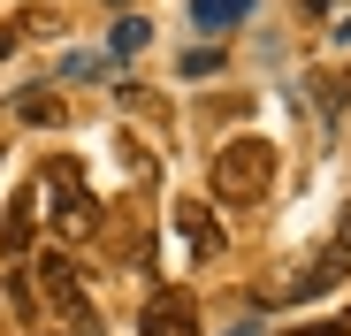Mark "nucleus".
<instances>
[{
	"mask_svg": "<svg viewBox=\"0 0 351 336\" xmlns=\"http://www.w3.org/2000/svg\"><path fill=\"white\" fill-rule=\"evenodd\" d=\"M275 138H260V130H237V138H221L214 145V160H206V184H214V199L221 206H260L267 191H275Z\"/></svg>",
	"mask_w": 351,
	"mask_h": 336,
	"instance_id": "obj_1",
	"label": "nucleus"
},
{
	"mask_svg": "<svg viewBox=\"0 0 351 336\" xmlns=\"http://www.w3.org/2000/svg\"><path fill=\"white\" fill-rule=\"evenodd\" d=\"M23 275H31V298H46V306H53V321H62L69 336H99L92 291H84V275H77V260H69V252H38Z\"/></svg>",
	"mask_w": 351,
	"mask_h": 336,
	"instance_id": "obj_2",
	"label": "nucleus"
},
{
	"mask_svg": "<svg viewBox=\"0 0 351 336\" xmlns=\"http://www.w3.org/2000/svg\"><path fill=\"white\" fill-rule=\"evenodd\" d=\"M46 184L62 191V206H53V230L62 237H92L99 214H92V191H84V168L77 160H46Z\"/></svg>",
	"mask_w": 351,
	"mask_h": 336,
	"instance_id": "obj_3",
	"label": "nucleus"
},
{
	"mask_svg": "<svg viewBox=\"0 0 351 336\" xmlns=\"http://www.w3.org/2000/svg\"><path fill=\"white\" fill-rule=\"evenodd\" d=\"M138 328H145V336H199V306H191V291H153V306H145Z\"/></svg>",
	"mask_w": 351,
	"mask_h": 336,
	"instance_id": "obj_4",
	"label": "nucleus"
},
{
	"mask_svg": "<svg viewBox=\"0 0 351 336\" xmlns=\"http://www.w3.org/2000/svg\"><path fill=\"white\" fill-rule=\"evenodd\" d=\"M343 275H351V252L328 245L321 260H306V275H290V283H282V298H290V306H298V298H321L328 283H343Z\"/></svg>",
	"mask_w": 351,
	"mask_h": 336,
	"instance_id": "obj_5",
	"label": "nucleus"
},
{
	"mask_svg": "<svg viewBox=\"0 0 351 336\" xmlns=\"http://www.w3.org/2000/svg\"><path fill=\"white\" fill-rule=\"evenodd\" d=\"M176 230H184V245H191L199 260H221V230H214V214H206L199 199H184V206H176Z\"/></svg>",
	"mask_w": 351,
	"mask_h": 336,
	"instance_id": "obj_6",
	"label": "nucleus"
},
{
	"mask_svg": "<svg viewBox=\"0 0 351 336\" xmlns=\"http://www.w3.org/2000/svg\"><path fill=\"white\" fill-rule=\"evenodd\" d=\"M260 8V0H191V31H206V38H221L229 23H245Z\"/></svg>",
	"mask_w": 351,
	"mask_h": 336,
	"instance_id": "obj_7",
	"label": "nucleus"
},
{
	"mask_svg": "<svg viewBox=\"0 0 351 336\" xmlns=\"http://www.w3.org/2000/svg\"><path fill=\"white\" fill-rule=\"evenodd\" d=\"M31 221H38V184H31L23 199H8V221H0V245H8V252H23V245H31Z\"/></svg>",
	"mask_w": 351,
	"mask_h": 336,
	"instance_id": "obj_8",
	"label": "nucleus"
},
{
	"mask_svg": "<svg viewBox=\"0 0 351 336\" xmlns=\"http://www.w3.org/2000/svg\"><path fill=\"white\" fill-rule=\"evenodd\" d=\"M145 38H153V23L145 16H123L107 31V62H130V53H145Z\"/></svg>",
	"mask_w": 351,
	"mask_h": 336,
	"instance_id": "obj_9",
	"label": "nucleus"
},
{
	"mask_svg": "<svg viewBox=\"0 0 351 336\" xmlns=\"http://www.w3.org/2000/svg\"><path fill=\"white\" fill-rule=\"evenodd\" d=\"M16 115H23V123H62V99H53V92H23Z\"/></svg>",
	"mask_w": 351,
	"mask_h": 336,
	"instance_id": "obj_10",
	"label": "nucleus"
},
{
	"mask_svg": "<svg viewBox=\"0 0 351 336\" xmlns=\"http://www.w3.org/2000/svg\"><path fill=\"white\" fill-rule=\"evenodd\" d=\"M99 69H107V53H69V62H62L69 84H77V77H99Z\"/></svg>",
	"mask_w": 351,
	"mask_h": 336,
	"instance_id": "obj_11",
	"label": "nucleus"
},
{
	"mask_svg": "<svg viewBox=\"0 0 351 336\" xmlns=\"http://www.w3.org/2000/svg\"><path fill=\"white\" fill-rule=\"evenodd\" d=\"M214 69H221V53H214V46H199V53H184V77H214Z\"/></svg>",
	"mask_w": 351,
	"mask_h": 336,
	"instance_id": "obj_12",
	"label": "nucleus"
},
{
	"mask_svg": "<svg viewBox=\"0 0 351 336\" xmlns=\"http://www.w3.org/2000/svg\"><path fill=\"white\" fill-rule=\"evenodd\" d=\"M290 336H351V321H313V328H290Z\"/></svg>",
	"mask_w": 351,
	"mask_h": 336,
	"instance_id": "obj_13",
	"label": "nucleus"
},
{
	"mask_svg": "<svg viewBox=\"0 0 351 336\" xmlns=\"http://www.w3.org/2000/svg\"><path fill=\"white\" fill-rule=\"evenodd\" d=\"M16 38H23V23H8V31H0V62H8V53H16Z\"/></svg>",
	"mask_w": 351,
	"mask_h": 336,
	"instance_id": "obj_14",
	"label": "nucleus"
},
{
	"mask_svg": "<svg viewBox=\"0 0 351 336\" xmlns=\"http://www.w3.org/2000/svg\"><path fill=\"white\" fill-rule=\"evenodd\" d=\"M328 31H336V46H351V16H336V23H328Z\"/></svg>",
	"mask_w": 351,
	"mask_h": 336,
	"instance_id": "obj_15",
	"label": "nucleus"
},
{
	"mask_svg": "<svg viewBox=\"0 0 351 336\" xmlns=\"http://www.w3.org/2000/svg\"><path fill=\"white\" fill-rule=\"evenodd\" d=\"M336 245H343V252H351V206H343V230H336Z\"/></svg>",
	"mask_w": 351,
	"mask_h": 336,
	"instance_id": "obj_16",
	"label": "nucleus"
},
{
	"mask_svg": "<svg viewBox=\"0 0 351 336\" xmlns=\"http://www.w3.org/2000/svg\"><path fill=\"white\" fill-rule=\"evenodd\" d=\"M221 336H260V328H252V321H237V328H221Z\"/></svg>",
	"mask_w": 351,
	"mask_h": 336,
	"instance_id": "obj_17",
	"label": "nucleus"
}]
</instances>
